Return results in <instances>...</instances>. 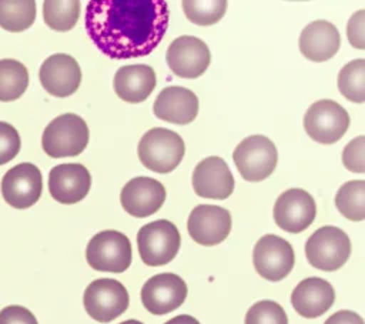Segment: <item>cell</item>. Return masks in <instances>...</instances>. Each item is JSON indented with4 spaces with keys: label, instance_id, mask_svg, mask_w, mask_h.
Returning <instances> with one entry per match:
<instances>
[{
    "label": "cell",
    "instance_id": "d6a6232c",
    "mask_svg": "<svg viewBox=\"0 0 365 324\" xmlns=\"http://www.w3.org/2000/svg\"><path fill=\"white\" fill-rule=\"evenodd\" d=\"M346 36L352 47L365 49V10H358L351 16L346 26Z\"/></svg>",
    "mask_w": 365,
    "mask_h": 324
},
{
    "label": "cell",
    "instance_id": "44dd1931",
    "mask_svg": "<svg viewBox=\"0 0 365 324\" xmlns=\"http://www.w3.org/2000/svg\"><path fill=\"white\" fill-rule=\"evenodd\" d=\"M335 301L332 285L319 277H308L297 284L291 294L294 310L305 317L315 318L327 313Z\"/></svg>",
    "mask_w": 365,
    "mask_h": 324
},
{
    "label": "cell",
    "instance_id": "f1b7e54d",
    "mask_svg": "<svg viewBox=\"0 0 365 324\" xmlns=\"http://www.w3.org/2000/svg\"><path fill=\"white\" fill-rule=\"evenodd\" d=\"M181 6L185 17L198 26L218 23L227 10L225 0H184Z\"/></svg>",
    "mask_w": 365,
    "mask_h": 324
},
{
    "label": "cell",
    "instance_id": "8fae6325",
    "mask_svg": "<svg viewBox=\"0 0 365 324\" xmlns=\"http://www.w3.org/2000/svg\"><path fill=\"white\" fill-rule=\"evenodd\" d=\"M165 61L175 76L182 79H197L208 69L211 53L201 39L194 36H180L168 46Z\"/></svg>",
    "mask_w": 365,
    "mask_h": 324
},
{
    "label": "cell",
    "instance_id": "cb8c5ba5",
    "mask_svg": "<svg viewBox=\"0 0 365 324\" xmlns=\"http://www.w3.org/2000/svg\"><path fill=\"white\" fill-rule=\"evenodd\" d=\"M29 86L26 66L14 59L0 60V101H13L23 96Z\"/></svg>",
    "mask_w": 365,
    "mask_h": 324
},
{
    "label": "cell",
    "instance_id": "5bb4252c",
    "mask_svg": "<svg viewBox=\"0 0 365 324\" xmlns=\"http://www.w3.org/2000/svg\"><path fill=\"white\" fill-rule=\"evenodd\" d=\"M187 297L185 281L174 273H161L148 278L141 288V301L147 311L163 315L177 310Z\"/></svg>",
    "mask_w": 365,
    "mask_h": 324
},
{
    "label": "cell",
    "instance_id": "8992f818",
    "mask_svg": "<svg viewBox=\"0 0 365 324\" xmlns=\"http://www.w3.org/2000/svg\"><path fill=\"white\" fill-rule=\"evenodd\" d=\"M234 164L247 181H262L269 177L278 161L275 144L265 136L245 137L232 153Z\"/></svg>",
    "mask_w": 365,
    "mask_h": 324
},
{
    "label": "cell",
    "instance_id": "836d02e7",
    "mask_svg": "<svg viewBox=\"0 0 365 324\" xmlns=\"http://www.w3.org/2000/svg\"><path fill=\"white\" fill-rule=\"evenodd\" d=\"M0 324H38L34 314L21 305H7L0 311Z\"/></svg>",
    "mask_w": 365,
    "mask_h": 324
},
{
    "label": "cell",
    "instance_id": "f546056e",
    "mask_svg": "<svg viewBox=\"0 0 365 324\" xmlns=\"http://www.w3.org/2000/svg\"><path fill=\"white\" fill-rule=\"evenodd\" d=\"M245 324H288L285 310L275 301L262 300L250 307Z\"/></svg>",
    "mask_w": 365,
    "mask_h": 324
},
{
    "label": "cell",
    "instance_id": "30bf717a",
    "mask_svg": "<svg viewBox=\"0 0 365 324\" xmlns=\"http://www.w3.org/2000/svg\"><path fill=\"white\" fill-rule=\"evenodd\" d=\"M252 263L262 278L268 281H279L294 268V248L287 240L275 234H265L254 247Z\"/></svg>",
    "mask_w": 365,
    "mask_h": 324
},
{
    "label": "cell",
    "instance_id": "d590c367",
    "mask_svg": "<svg viewBox=\"0 0 365 324\" xmlns=\"http://www.w3.org/2000/svg\"><path fill=\"white\" fill-rule=\"evenodd\" d=\"M164 324H200V321L197 318H194L192 315L181 314V315H177V317L165 321Z\"/></svg>",
    "mask_w": 365,
    "mask_h": 324
},
{
    "label": "cell",
    "instance_id": "2e32d148",
    "mask_svg": "<svg viewBox=\"0 0 365 324\" xmlns=\"http://www.w3.org/2000/svg\"><path fill=\"white\" fill-rule=\"evenodd\" d=\"M38 79L48 94L68 97L80 87L81 69L73 56L56 53L41 63Z\"/></svg>",
    "mask_w": 365,
    "mask_h": 324
},
{
    "label": "cell",
    "instance_id": "e0dca14e",
    "mask_svg": "<svg viewBox=\"0 0 365 324\" xmlns=\"http://www.w3.org/2000/svg\"><path fill=\"white\" fill-rule=\"evenodd\" d=\"M164 186L158 180L145 176L131 178L120 193L123 208L137 218H144L157 213L164 204Z\"/></svg>",
    "mask_w": 365,
    "mask_h": 324
},
{
    "label": "cell",
    "instance_id": "5b68a950",
    "mask_svg": "<svg viewBox=\"0 0 365 324\" xmlns=\"http://www.w3.org/2000/svg\"><path fill=\"white\" fill-rule=\"evenodd\" d=\"M351 254V241L345 231L334 226L315 230L305 243L308 263L322 271L341 268Z\"/></svg>",
    "mask_w": 365,
    "mask_h": 324
},
{
    "label": "cell",
    "instance_id": "7a4b0ae2",
    "mask_svg": "<svg viewBox=\"0 0 365 324\" xmlns=\"http://www.w3.org/2000/svg\"><path fill=\"white\" fill-rule=\"evenodd\" d=\"M141 164L160 174L171 173L185 154V144L180 134L164 127H154L144 133L138 143Z\"/></svg>",
    "mask_w": 365,
    "mask_h": 324
},
{
    "label": "cell",
    "instance_id": "83f0119b",
    "mask_svg": "<svg viewBox=\"0 0 365 324\" xmlns=\"http://www.w3.org/2000/svg\"><path fill=\"white\" fill-rule=\"evenodd\" d=\"M339 93L349 101H365V60L356 59L346 63L338 74Z\"/></svg>",
    "mask_w": 365,
    "mask_h": 324
},
{
    "label": "cell",
    "instance_id": "ba28073f",
    "mask_svg": "<svg viewBox=\"0 0 365 324\" xmlns=\"http://www.w3.org/2000/svg\"><path fill=\"white\" fill-rule=\"evenodd\" d=\"M349 127L348 111L334 100L312 103L304 116L307 134L319 144H334L344 137Z\"/></svg>",
    "mask_w": 365,
    "mask_h": 324
},
{
    "label": "cell",
    "instance_id": "8d00e7d4",
    "mask_svg": "<svg viewBox=\"0 0 365 324\" xmlns=\"http://www.w3.org/2000/svg\"><path fill=\"white\" fill-rule=\"evenodd\" d=\"M120 324H143L141 321H137V320H127V321H123Z\"/></svg>",
    "mask_w": 365,
    "mask_h": 324
},
{
    "label": "cell",
    "instance_id": "603a6c76",
    "mask_svg": "<svg viewBox=\"0 0 365 324\" xmlns=\"http://www.w3.org/2000/svg\"><path fill=\"white\" fill-rule=\"evenodd\" d=\"M155 71L147 64H128L120 67L113 80V87L121 100L127 103H141L148 98L155 87Z\"/></svg>",
    "mask_w": 365,
    "mask_h": 324
},
{
    "label": "cell",
    "instance_id": "1f68e13d",
    "mask_svg": "<svg viewBox=\"0 0 365 324\" xmlns=\"http://www.w3.org/2000/svg\"><path fill=\"white\" fill-rule=\"evenodd\" d=\"M342 163L352 173L365 171V137L358 136L351 140L342 151Z\"/></svg>",
    "mask_w": 365,
    "mask_h": 324
},
{
    "label": "cell",
    "instance_id": "d4e9b609",
    "mask_svg": "<svg viewBox=\"0 0 365 324\" xmlns=\"http://www.w3.org/2000/svg\"><path fill=\"white\" fill-rule=\"evenodd\" d=\"M335 206L345 218L362 221L365 218V181L352 180L342 184L335 194Z\"/></svg>",
    "mask_w": 365,
    "mask_h": 324
},
{
    "label": "cell",
    "instance_id": "4316f807",
    "mask_svg": "<svg viewBox=\"0 0 365 324\" xmlns=\"http://www.w3.org/2000/svg\"><path fill=\"white\" fill-rule=\"evenodd\" d=\"M80 17V1L47 0L43 3L44 23L56 31L71 30Z\"/></svg>",
    "mask_w": 365,
    "mask_h": 324
},
{
    "label": "cell",
    "instance_id": "ac0fdd59",
    "mask_svg": "<svg viewBox=\"0 0 365 324\" xmlns=\"http://www.w3.org/2000/svg\"><path fill=\"white\" fill-rule=\"evenodd\" d=\"M194 193L202 198L225 200L234 191V177L227 163L218 156L201 160L192 171Z\"/></svg>",
    "mask_w": 365,
    "mask_h": 324
},
{
    "label": "cell",
    "instance_id": "277c9868",
    "mask_svg": "<svg viewBox=\"0 0 365 324\" xmlns=\"http://www.w3.org/2000/svg\"><path fill=\"white\" fill-rule=\"evenodd\" d=\"M180 244V231L168 220H155L144 224L137 233L140 257L150 267L168 264L177 255Z\"/></svg>",
    "mask_w": 365,
    "mask_h": 324
},
{
    "label": "cell",
    "instance_id": "7c38bea8",
    "mask_svg": "<svg viewBox=\"0 0 365 324\" xmlns=\"http://www.w3.org/2000/svg\"><path fill=\"white\" fill-rule=\"evenodd\" d=\"M272 214L274 221L284 231L301 233L312 224L317 216V204L308 191L289 188L279 194Z\"/></svg>",
    "mask_w": 365,
    "mask_h": 324
},
{
    "label": "cell",
    "instance_id": "e575fe53",
    "mask_svg": "<svg viewBox=\"0 0 365 324\" xmlns=\"http://www.w3.org/2000/svg\"><path fill=\"white\" fill-rule=\"evenodd\" d=\"M324 324H364V320L359 314L351 310H341L334 313Z\"/></svg>",
    "mask_w": 365,
    "mask_h": 324
},
{
    "label": "cell",
    "instance_id": "ffe728a7",
    "mask_svg": "<svg viewBox=\"0 0 365 324\" xmlns=\"http://www.w3.org/2000/svg\"><path fill=\"white\" fill-rule=\"evenodd\" d=\"M154 116L173 124H190L198 114V97L190 88L168 86L160 91L154 104Z\"/></svg>",
    "mask_w": 365,
    "mask_h": 324
},
{
    "label": "cell",
    "instance_id": "9a60e30c",
    "mask_svg": "<svg viewBox=\"0 0 365 324\" xmlns=\"http://www.w3.org/2000/svg\"><path fill=\"white\" fill-rule=\"evenodd\" d=\"M187 230L195 243L201 245H217L231 231V214L220 206L200 204L190 213Z\"/></svg>",
    "mask_w": 365,
    "mask_h": 324
},
{
    "label": "cell",
    "instance_id": "6da1fadb",
    "mask_svg": "<svg viewBox=\"0 0 365 324\" xmlns=\"http://www.w3.org/2000/svg\"><path fill=\"white\" fill-rule=\"evenodd\" d=\"M170 20L164 0H91L86 7V31L110 59L148 56L163 40Z\"/></svg>",
    "mask_w": 365,
    "mask_h": 324
},
{
    "label": "cell",
    "instance_id": "484cf974",
    "mask_svg": "<svg viewBox=\"0 0 365 324\" xmlns=\"http://www.w3.org/2000/svg\"><path fill=\"white\" fill-rule=\"evenodd\" d=\"M36 19V1L0 0V27L7 31H23Z\"/></svg>",
    "mask_w": 365,
    "mask_h": 324
},
{
    "label": "cell",
    "instance_id": "3957f363",
    "mask_svg": "<svg viewBox=\"0 0 365 324\" xmlns=\"http://www.w3.org/2000/svg\"><path fill=\"white\" fill-rule=\"evenodd\" d=\"M87 123L74 113H66L51 120L43 131L41 147L53 158L78 156L88 144Z\"/></svg>",
    "mask_w": 365,
    "mask_h": 324
},
{
    "label": "cell",
    "instance_id": "52a82bcc",
    "mask_svg": "<svg viewBox=\"0 0 365 324\" xmlns=\"http://www.w3.org/2000/svg\"><path fill=\"white\" fill-rule=\"evenodd\" d=\"M86 258L91 268L123 273L131 264V244L125 234L115 230L97 233L87 244Z\"/></svg>",
    "mask_w": 365,
    "mask_h": 324
},
{
    "label": "cell",
    "instance_id": "4fadbf2b",
    "mask_svg": "<svg viewBox=\"0 0 365 324\" xmlns=\"http://www.w3.org/2000/svg\"><path fill=\"white\" fill-rule=\"evenodd\" d=\"M43 178L37 166L20 163L11 167L1 178V194L14 208H29L41 196Z\"/></svg>",
    "mask_w": 365,
    "mask_h": 324
},
{
    "label": "cell",
    "instance_id": "d6986e66",
    "mask_svg": "<svg viewBox=\"0 0 365 324\" xmlns=\"http://www.w3.org/2000/svg\"><path fill=\"white\" fill-rule=\"evenodd\" d=\"M90 187V171L80 163L58 164L50 170L48 191L58 203H78L88 194Z\"/></svg>",
    "mask_w": 365,
    "mask_h": 324
},
{
    "label": "cell",
    "instance_id": "9c48e42d",
    "mask_svg": "<svg viewBox=\"0 0 365 324\" xmlns=\"http://www.w3.org/2000/svg\"><path fill=\"white\" fill-rule=\"evenodd\" d=\"M128 291L117 280L97 278L91 281L83 295L87 314L98 323H110L128 308Z\"/></svg>",
    "mask_w": 365,
    "mask_h": 324
},
{
    "label": "cell",
    "instance_id": "4dcf8cb0",
    "mask_svg": "<svg viewBox=\"0 0 365 324\" xmlns=\"http://www.w3.org/2000/svg\"><path fill=\"white\" fill-rule=\"evenodd\" d=\"M19 131L6 121H0V166L11 161L20 151Z\"/></svg>",
    "mask_w": 365,
    "mask_h": 324
},
{
    "label": "cell",
    "instance_id": "7402d4cb",
    "mask_svg": "<svg viewBox=\"0 0 365 324\" xmlns=\"http://www.w3.org/2000/svg\"><path fill=\"white\" fill-rule=\"evenodd\" d=\"M341 46L338 29L327 20L309 23L299 36V51L311 61L321 63L332 59Z\"/></svg>",
    "mask_w": 365,
    "mask_h": 324
}]
</instances>
